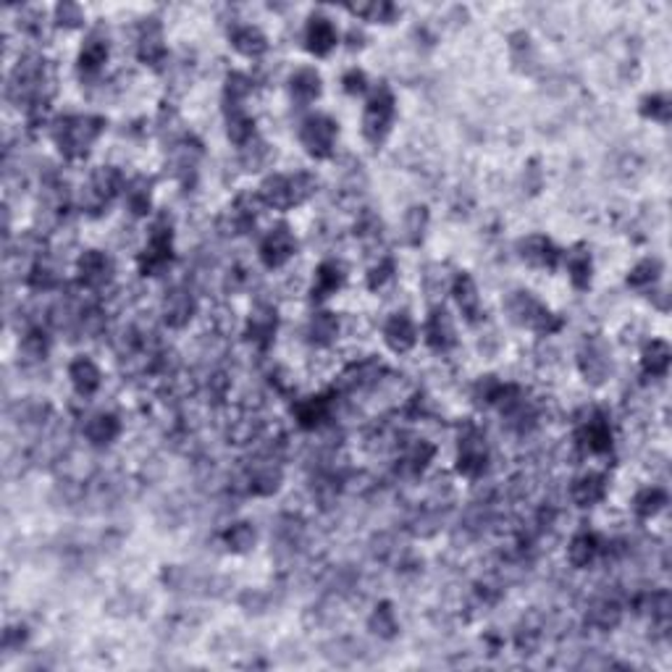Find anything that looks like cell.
Listing matches in <instances>:
<instances>
[{
    "mask_svg": "<svg viewBox=\"0 0 672 672\" xmlns=\"http://www.w3.org/2000/svg\"><path fill=\"white\" fill-rule=\"evenodd\" d=\"M504 310H507V318L515 326L531 329L536 334H555L562 326L560 318L541 300H536L533 292H525V289H517V292L507 294Z\"/></svg>",
    "mask_w": 672,
    "mask_h": 672,
    "instance_id": "6da1fadb",
    "label": "cell"
},
{
    "mask_svg": "<svg viewBox=\"0 0 672 672\" xmlns=\"http://www.w3.org/2000/svg\"><path fill=\"white\" fill-rule=\"evenodd\" d=\"M316 192V179L305 171L300 173H274L260 184V203L274 211H289L294 205H302Z\"/></svg>",
    "mask_w": 672,
    "mask_h": 672,
    "instance_id": "7a4b0ae2",
    "label": "cell"
},
{
    "mask_svg": "<svg viewBox=\"0 0 672 672\" xmlns=\"http://www.w3.org/2000/svg\"><path fill=\"white\" fill-rule=\"evenodd\" d=\"M103 132V118L95 116H66L58 121V126L53 129L56 145L60 148V153L71 161L84 158L90 153V148L98 142Z\"/></svg>",
    "mask_w": 672,
    "mask_h": 672,
    "instance_id": "3957f363",
    "label": "cell"
},
{
    "mask_svg": "<svg viewBox=\"0 0 672 672\" xmlns=\"http://www.w3.org/2000/svg\"><path fill=\"white\" fill-rule=\"evenodd\" d=\"M394 118H396V100L389 87H379L363 111V137L371 145H381L392 134Z\"/></svg>",
    "mask_w": 672,
    "mask_h": 672,
    "instance_id": "277c9868",
    "label": "cell"
},
{
    "mask_svg": "<svg viewBox=\"0 0 672 672\" xmlns=\"http://www.w3.org/2000/svg\"><path fill=\"white\" fill-rule=\"evenodd\" d=\"M300 145L310 158H329L334 153V142L339 137V124L326 113H313L300 124Z\"/></svg>",
    "mask_w": 672,
    "mask_h": 672,
    "instance_id": "5b68a950",
    "label": "cell"
},
{
    "mask_svg": "<svg viewBox=\"0 0 672 672\" xmlns=\"http://www.w3.org/2000/svg\"><path fill=\"white\" fill-rule=\"evenodd\" d=\"M171 258H173V234H171V224H168L166 216H161L150 226L148 247L140 255V271L145 276H158L164 268L171 266Z\"/></svg>",
    "mask_w": 672,
    "mask_h": 672,
    "instance_id": "8992f818",
    "label": "cell"
},
{
    "mask_svg": "<svg viewBox=\"0 0 672 672\" xmlns=\"http://www.w3.org/2000/svg\"><path fill=\"white\" fill-rule=\"evenodd\" d=\"M489 444H486V436L468 426L465 434L460 436V447H457V470L460 476L465 478H481L489 468Z\"/></svg>",
    "mask_w": 672,
    "mask_h": 672,
    "instance_id": "52a82bcc",
    "label": "cell"
},
{
    "mask_svg": "<svg viewBox=\"0 0 672 672\" xmlns=\"http://www.w3.org/2000/svg\"><path fill=\"white\" fill-rule=\"evenodd\" d=\"M294 252H297V236L286 224L268 228L266 236L260 239V247H258V255H260L266 268L286 266L294 258Z\"/></svg>",
    "mask_w": 672,
    "mask_h": 672,
    "instance_id": "ba28073f",
    "label": "cell"
},
{
    "mask_svg": "<svg viewBox=\"0 0 672 672\" xmlns=\"http://www.w3.org/2000/svg\"><path fill=\"white\" fill-rule=\"evenodd\" d=\"M578 365L586 381L599 387L612 376V352L602 339H586L578 352Z\"/></svg>",
    "mask_w": 672,
    "mask_h": 672,
    "instance_id": "9c48e42d",
    "label": "cell"
},
{
    "mask_svg": "<svg viewBox=\"0 0 672 672\" xmlns=\"http://www.w3.org/2000/svg\"><path fill=\"white\" fill-rule=\"evenodd\" d=\"M113 260L111 255H106L103 250H87L79 260H76V274L82 286L87 289H103L113 279Z\"/></svg>",
    "mask_w": 672,
    "mask_h": 672,
    "instance_id": "30bf717a",
    "label": "cell"
},
{
    "mask_svg": "<svg viewBox=\"0 0 672 672\" xmlns=\"http://www.w3.org/2000/svg\"><path fill=\"white\" fill-rule=\"evenodd\" d=\"M578 444L588 454H607L612 449V428L602 412H591L578 428Z\"/></svg>",
    "mask_w": 672,
    "mask_h": 672,
    "instance_id": "8fae6325",
    "label": "cell"
},
{
    "mask_svg": "<svg viewBox=\"0 0 672 672\" xmlns=\"http://www.w3.org/2000/svg\"><path fill=\"white\" fill-rule=\"evenodd\" d=\"M517 252L528 266H536V268H555L562 260V252L544 234H531V236L520 239Z\"/></svg>",
    "mask_w": 672,
    "mask_h": 672,
    "instance_id": "7c38bea8",
    "label": "cell"
},
{
    "mask_svg": "<svg viewBox=\"0 0 672 672\" xmlns=\"http://www.w3.org/2000/svg\"><path fill=\"white\" fill-rule=\"evenodd\" d=\"M339 43V35H336L334 21L329 16H310L308 27H305V48L313 53V56H329Z\"/></svg>",
    "mask_w": 672,
    "mask_h": 672,
    "instance_id": "4fadbf2b",
    "label": "cell"
},
{
    "mask_svg": "<svg viewBox=\"0 0 672 672\" xmlns=\"http://www.w3.org/2000/svg\"><path fill=\"white\" fill-rule=\"evenodd\" d=\"M423 339L434 352H447L457 344V332H454V321L444 308H434L426 329H423Z\"/></svg>",
    "mask_w": 672,
    "mask_h": 672,
    "instance_id": "5bb4252c",
    "label": "cell"
},
{
    "mask_svg": "<svg viewBox=\"0 0 672 672\" xmlns=\"http://www.w3.org/2000/svg\"><path fill=\"white\" fill-rule=\"evenodd\" d=\"M121 189V173L111 166H100L87 181V208H103Z\"/></svg>",
    "mask_w": 672,
    "mask_h": 672,
    "instance_id": "9a60e30c",
    "label": "cell"
},
{
    "mask_svg": "<svg viewBox=\"0 0 672 672\" xmlns=\"http://www.w3.org/2000/svg\"><path fill=\"white\" fill-rule=\"evenodd\" d=\"M384 341L392 352H407L418 341V326L410 318V313H392L384 324Z\"/></svg>",
    "mask_w": 672,
    "mask_h": 672,
    "instance_id": "2e32d148",
    "label": "cell"
},
{
    "mask_svg": "<svg viewBox=\"0 0 672 672\" xmlns=\"http://www.w3.org/2000/svg\"><path fill=\"white\" fill-rule=\"evenodd\" d=\"M321 90H324L321 74H318L316 68H310V66H302V68H297V71L289 76V95H292V100H294L300 108H305V106H310L313 100H318V98H321Z\"/></svg>",
    "mask_w": 672,
    "mask_h": 672,
    "instance_id": "e0dca14e",
    "label": "cell"
},
{
    "mask_svg": "<svg viewBox=\"0 0 672 672\" xmlns=\"http://www.w3.org/2000/svg\"><path fill=\"white\" fill-rule=\"evenodd\" d=\"M137 56L140 60L158 66L166 58V43H164V27L158 24V19H148L140 29L137 37Z\"/></svg>",
    "mask_w": 672,
    "mask_h": 672,
    "instance_id": "ac0fdd59",
    "label": "cell"
},
{
    "mask_svg": "<svg viewBox=\"0 0 672 672\" xmlns=\"http://www.w3.org/2000/svg\"><path fill=\"white\" fill-rule=\"evenodd\" d=\"M228 43L236 53L247 58H260L268 51V37L255 24H234L228 32Z\"/></svg>",
    "mask_w": 672,
    "mask_h": 672,
    "instance_id": "d6986e66",
    "label": "cell"
},
{
    "mask_svg": "<svg viewBox=\"0 0 672 672\" xmlns=\"http://www.w3.org/2000/svg\"><path fill=\"white\" fill-rule=\"evenodd\" d=\"M195 308H197V305H195L192 292L176 286V289L168 292L166 300H164V321H166L168 326H173V329H181V326H187L189 318L195 316Z\"/></svg>",
    "mask_w": 672,
    "mask_h": 672,
    "instance_id": "ffe728a7",
    "label": "cell"
},
{
    "mask_svg": "<svg viewBox=\"0 0 672 672\" xmlns=\"http://www.w3.org/2000/svg\"><path fill=\"white\" fill-rule=\"evenodd\" d=\"M607 497V478L599 473H583L570 486V500L578 507H594Z\"/></svg>",
    "mask_w": 672,
    "mask_h": 672,
    "instance_id": "44dd1931",
    "label": "cell"
},
{
    "mask_svg": "<svg viewBox=\"0 0 672 672\" xmlns=\"http://www.w3.org/2000/svg\"><path fill=\"white\" fill-rule=\"evenodd\" d=\"M121 434V423L113 412H95L84 423V436L92 447H108Z\"/></svg>",
    "mask_w": 672,
    "mask_h": 672,
    "instance_id": "7402d4cb",
    "label": "cell"
},
{
    "mask_svg": "<svg viewBox=\"0 0 672 672\" xmlns=\"http://www.w3.org/2000/svg\"><path fill=\"white\" fill-rule=\"evenodd\" d=\"M68 379H71L74 389L82 394V396H90V394L98 392V389H100V381H103L100 368H98L90 357H84V355H79L76 360H71V365H68Z\"/></svg>",
    "mask_w": 672,
    "mask_h": 672,
    "instance_id": "603a6c76",
    "label": "cell"
},
{
    "mask_svg": "<svg viewBox=\"0 0 672 672\" xmlns=\"http://www.w3.org/2000/svg\"><path fill=\"white\" fill-rule=\"evenodd\" d=\"M452 292H454V300L462 310V316L473 324L481 318L484 313V305H481V294H478V286L476 281L470 279L468 274H460L457 279L452 281Z\"/></svg>",
    "mask_w": 672,
    "mask_h": 672,
    "instance_id": "cb8c5ba5",
    "label": "cell"
},
{
    "mask_svg": "<svg viewBox=\"0 0 672 672\" xmlns=\"http://www.w3.org/2000/svg\"><path fill=\"white\" fill-rule=\"evenodd\" d=\"M670 344L665 339H652L646 347H644V355H641V368L646 376L652 379H665L668 371H670Z\"/></svg>",
    "mask_w": 672,
    "mask_h": 672,
    "instance_id": "d4e9b609",
    "label": "cell"
},
{
    "mask_svg": "<svg viewBox=\"0 0 672 672\" xmlns=\"http://www.w3.org/2000/svg\"><path fill=\"white\" fill-rule=\"evenodd\" d=\"M276 334V310L268 305L255 308V313H250V324H247V339L258 347H268Z\"/></svg>",
    "mask_w": 672,
    "mask_h": 672,
    "instance_id": "484cf974",
    "label": "cell"
},
{
    "mask_svg": "<svg viewBox=\"0 0 672 672\" xmlns=\"http://www.w3.org/2000/svg\"><path fill=\"white\" fill-rule=\"evenodd\" d=\"M332 415V402L326 396H308L300 399L294 407V418L302 428H318L324 420H329Z\"/></svg>",
    "mask_w": 672,
    "mask_h": 672,
    "instance_id": "4316f807",
    "label": "cell"
},
{
    "mask_svg": "<svg viewBox=\"0 0 672 672\" xmlns=\"http://www.w3.org/2000/svg\"><path fill=\"white\" fill-rule=\"evenodd\" d=\"M599 552H602L599 536L583 531V533L572 536V541H570V547H567V560H570L572 567H588L591 562L599 557Z\"/></svg>",
    "mask_w": 672,
    "mask_h": 672,
    "instance_id": "83f0119b",
    "label": "cell"
},
{
    "mask_svg": "<svg viewBox=\"0 0 672 672\" xmlns=\"http://www.w3.org/2000/svg\"><path fill=\"white\" fill-rule=\"evenodd\" d=\"M344 286V268L336 260H324L313 279V297L326 300Z\"/></svg>",
    "mask_w": 672,
    "mask_h": 672,
    "instance_id": "f1b7e54d",
    "label": "cell"
},
{
    "mask_svg": "<svg viewBox=\"0 0 672 672\" xmlns=\"http://www.w3.org/2000/svg\"><path fill=\"white\" fill-rule=\"evenodd\" d=\"M564 258V266H567V276L572 281L575 289H588L591 284V271H594V263H591V252L586 247H575L570 250Z\"/></svg>",
    "mask_w": 672,
    "mask_h": 672,
    "instance_id": "f546056e",
    "label": "cell"
},
{
    "mask_svg": "<svg viewBox=\"0 0 672 672\" xmlns=\"http://www.w3.org/2000/svg\"><path fill=\"white\" fill-rule=\"evenodd\" d=\"M106 60H108V40L100 35H90L79 51V68L92 76L103 68Z\"/></svg>",
    "mask_w": 672,
    "mask_h": 672,
    "instance_id": "4dcf8cb0",
    "label": "cell"
},
{
    "mask_svg": "<svg viewBox=\"0 0 672 672\" xmlns=\"http://www.w3.org/2000/svg\"><path fill=\"white\" fill-rule=\"evenodd\" d=\"M339 334V318L334 313L324 310V313H316L308 324V339L316 344V347H329L332 341Z\"/></svg>",
    "mask_w": 672,
    "mask_h": 672,
    "instance_id": "1f68e13d",
    "label": "cell"
},
{
    "mask_svg": "<svg viewBox=\"0 0 672 672\" xmlns=\"http://www.w3.org/2000/svg\"><path fill=\"white\" fill-rule=\"evenodd\" d=\"M665 504H668V492L660 489V486H646V489H641V492L633 497V509H636V515L644 517V520H649V517H654L657 512H662Z\"/></svg>",
    "mask_w": 672,
    "mask_h": 672,
    "instance_id": "d6a6232c",
    "label": "cell"
},
{
    "mask_svg": "<svg viewBox=\"0 0 672 672\" xmlns=\"http://www.w3.org/2000/svg\"><path fill=\"white\" fill-rule=\"evenodd\" d=\"M226 132H228V140H231V142L247 145V142L252 140L255 121H252V116L244 111V108H228V116H226Z\"/></svg>",
    "mask_w": 672,
    "mask_h": 672,
    "instance_id": "836d02e7",
    "label": "cell"
},
{
    "mask_svg": "<svg viewBox=\"0 0 672 672\" xmlns=\"http://www.w3.org/2000/svg\"><path fill=\"white\" fill-rule=\"evenodd\" d=\"M620 617H622V607L617 604L615 599H610V596L596 599V602L591 604V610H588V622H591L594 628H599V630L615 628L617 622H620Z\"/></svg>",
    "mask_w": 672,
    "mask_h": 672,
    "instance_id": "e575fe53",
    "label": "cell"
},
{
    "mask_svg": "<svg viewBox=\"0 0 672 672\" xmlns=\"http://www.w3.org/2000/svg\"><path fill=\"white\" fill-rule=\"evenodd\" d=\"M255 528L250 523H234L224 531V544L228 552H236V555H244L255 547Z\"/></svg>",
    "mask_w": 672,
    "mask_h": 672,
    "instance_id": "d590c367",
    "label": "cell"
},
{
    "mask_svg": "<svg viewBox=\"0 0 672 672\" xmlns=\"http://www.w3.org/2000/svg\"><path fill=\"white\" fill-rule=\"evenodd\" d=\"M431 457H434V447H431L428 442H423V439H415L410 447L402 452V468H404L407 473L418 476V473H423V468L431 462Z\"/></svg>",
    "mask_w": 672,
    "mask_h": 672,
    "instance_id": "8d00e7d4",
    "label": "cell"
},
{
    "mask_svg": "<svg viewBox=\"0 0 672 672\" xmlns=\"http://www.w3.org/2000/svg\"><path fill=\"white\" fill-rule=\"evenodd\" d=\"M126 205H129V211L134 216H148L150 213V181L145 176L126 184Z\"/></svg>",
    "mask_w": 672,
    "mask_h": 672,
    "instance_id": "74e56055",
    "label": "cell"
},
{
    "mask_svg": "<svg viewBox=\"0 0 672 672\" xmlns=\"http://www.w3.org/2000/svg\"><path fill=\"white\" fill-rule=\"evenodd\" d=\"M662 276V263L657 260V258H646V260H641L633 271H630V276H628V284L633 286V289H652L657 281Z\"/></svg>",
    "mask_w": 672,
    "mask_h": 672,
    "instance_id": "f35d334b",
    "label": "cell"
},
{
    "mask_svg": "<svg viewBox=\"0 0 672 672\" xmlns=\"http://www.w3.org/2000/svg\"><path fill=\"white\" fill-rule=\"evenodd\" d=\"M349 13L365 19V21H381V24H389L396 13L392 3H365V5H349Z\"/></svg>",
    "mask_w": 672,
    "mask_h": 672,
    "instance_id": "ab89813d",
    "label": "cell"
},
{
    "mask_svg": "<svg viewBox=\"0 0 672 672\" xmlns=\"http://www.w3.org/2000/svg\"><path fill=\"white\" fill-rule=\"evenodd\" d=\"M426 226H428V213L426 208H410L407 216H404V239L410 244H420L423 234H426Z\"/></svg>",
    "mask_w": 672,
    "mask_h": 672,
    "instance_id": "60d3db41",
    "label": "cell"
},
{
    "mask_svg": "<svg viewBox=\"0 0 672 672\" xmlns=\"http://www.w3.org/2000/svg\"><path fill=\"white\" fill-rule=\"evenodd\" d=\"M368 625H371V630L376 633V636H381V638H392L394 633H396V617H394L392 604H381V607H376L373 610V615L368 620Z\"/></svg>",
    "mask_w": 672,
    "mask_h": 672,
    "instance_id": "b9f144b4",
    "label": "cell"
},
{
    "mask_svg": "<svg viewBox=\"0 0 672 672\" xmlns=\"http://www.w3.org/2000/svg\"><path fill=\"white\" fill-rule=\"evenodd\" d=\"M641 113L652 121L668 124L670 121V100L665 95H649L641 106Z\"/></svg>",
    "mask_w": 672,
    "mask_h": 672,
    "instance_id": "7bdbcfd3",
    "label": "cell"
},
{
    "mask_svg": "<svg viewBox=\"0 0 672 672\" xmlns=\"http://www.w3.org/2000/svg\"><path fill=\"white\" fill-rule=\"evenodd\" d=\"M84 21V11L82 5L76 3H60L56 8V24L58 27H66V29H74Z\"/></svg>",
    "mask_w": 672,
    "mask_h": 672,
    "instance_id": "ee69618b",
    "label": "cell"
},
{
    "mask_svg": "<svg viewBox=\"0 0 672 672\" xmlns=\"http://www.w3.org/2000/svg\"><path fill=\"white\" fill-rule=\"evenodd\" d=\"M341 84H344V92H349V95H363V92L368 90V76H365L363 71H357V68H349V71L344 74Z\"/></svg>",
    "mask_w": 672,
    "mask_h": 672,
    "instance_id": "f6af8a7d",
    "label": "cell"
},
{
    "mask_svg": "<svg viewBox=\"0 0 672 672\" xmlns=\"http://www.w3.org/2000/svg\"><path fill=\"white\" fill-rule=\"evenodd\" d=\"M394 276V260H381L373 271H371V276H368V286L371 289H379V286H384L387 281Z\"/></svg>",
    "mask_w": 672,
    "mask_h": 672,
    "instance_id": "bcb514c9",
    "label": "cell"
}]
</instances>
